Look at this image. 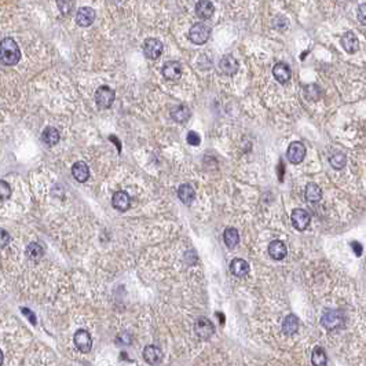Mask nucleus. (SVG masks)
I'll list each match as a JSON object with an SVG mask.
<instances>
[{"instance_id":"9b49d317","label":"nucleus","mask_w":366,"mask_h":366,"mask_svg":"<svg viewBox=\"0 0 366 366\" xmlns=\"http://www.w3.org/2000/svg\"><path fill=\"white\" fill-rule=\"evenodd\" d=\"M143 358L149 365H160L163 361V351L156 346H147L143 350Z\"/></svg>"},{"instance_id":"4c0bfd02","label":"nucleus","mask_w":366,"mask_h":366,"mask_svg":"<svg viewBox=\"0 0 366 366\" xmlns=\"http://www.w3.org/2000/svg\"><path fill=\"white\" fill-rule=\"evenodd\" d=\"M351 248H352V251L355 252L357 256H361V255H362L364 248H362V245L359 244V243H351Z\"/></svg>"},{"instance_id":"6e6552de","label":"nucleus","mask_w":366,"mask_h":366,"mask_svg":"<svg viewBox=\"0 0 366 366\" xmlns=\"http://www.w3.org/2000/svg\"><path fill=\"white\" fill-rule=\"evenodd\" d=\"M74 344L82 352H88L92 347V339H91L90 333L84 329H79L74 333Z\"/></svg>"},{"instance_id":"7ed1b4c3","label":"nucleus","mask_w":366,"mask_h":366,"mask_svg":"<svg viewBox=\"0 0 366 366\" xmlns=\"http://www.w3.org/2000/svg\"><path fill=\"white\" fill-rule=\"evenodd\" d=\"M209 35H211L209 28L205 24H201V22H200V24H195L190 28V31H189V39H190L192 43L201 46V44L208 41Z\"/></svg>"},{"instance_id":"f704fd0d","label":"nucleus","mask_w":366,"mask_h":366,"mask_svg":"<svg viewBox=\"0 0 366 366\" xmlns=\"http://www.w3.org/2000/svg\"><path fill=\"white\" fill-rule=\"evenodd\" d=\"M10 243V234L4 228L0 227V248H4Z\"/></svg>"},{"instance_id":"5701e85b","label":"nucleus","mask_w":366,"mask_h":366,"mask_svg":"<svg viewBox=\"0 0 366 366\" xmlns=\"http://www.w3.org/2000/svg\"><path fill=\"white\" fill-rule=\"evenodd\" d=\"M299 329V319L295 314H289L286 315L282 322V331L285 334H293L297 332Z\"/></svg>"},{"instance_id":"2eb2a0df","label":"nucleus","mask_w":366,"mask_h":366,"mask_svg":"<svg viewBox=\"0 0 366 366\" xmlns=\"http://www.w3.org/2000/svg\"><path fill=\"white\" fill-rule=\"evenodd\" d=\"M213 4L209 0H200L195 4V14L201 19H208L213 16Z\"/></svg>"},{"instance_id":"aec40b11","label":"nucleus","mask_w":366,"mask_h":366,"mask_svg":"<svg viewBox=\"0 0 366 366\" xmlns=\"http://www.w3.org/2000/svg\"><path fill=\"white\" fill-rule=\"evenodd\" d=\"M342 46L343 49L346 50L349 54H354L357 50H358V39L357 36L352 32L344 33V36L342 37Z\"/></svg>"},{"instance_id":"423d86ee","label":"nucleus","mask_w":366,"mask_h":366,"mask_svg":"<svg viewBox=\"0 0 366 366\" xmlns=\"http://www.w3.org/2000/svg\"><path fill=\"white\" fill-rule=\"evenodd\" d=\"M194 331L200 339L208 340L212 334H213V332H215V328H213V324L211 322V319H208V318H205V317H201L197 319V322H195V326H194Z\"/></svg>"},{"instance_id":"37998d69","label":"nucleus","mask_w":366,"mask_h":366,"mask_svg":"<svg viewBox=\"0 0 366 366\" xmlns=\"http://www.w3.org/2000/svg\"><path fill=\"white\" fill-rule=\"evenodd\" d=\"M3 359H4V357H3V352H1V350H0V366H1V364H3Z\"/></svg>"},{"instance_id":"393cba45","label":"nucleus","mask_w":366,"mask_h":366,"mask_svg":"<svg viewBox=\"0 0 366 366\" xmlns=\"http://www.w3.org/2000/svg\"><path fill=\"white\" fill-rule=\"evenodd\" d=\"M223 238H225V243L227 245L230 249L236 248L238 243H240V234L237 231V228L234 227H228L225 230V234H223Z\"/></svg>"},{"instance_id":"cd10ccee","label":"nucleus","mask_w":366,"mask_h":366,"mask_svg":"<svg viewBox=\"0 0 366 366\" xmlns=\"http://www.w3.org/2000/svg\"><path fill=\"white\" fill-rule=\"evenodd\" d=\"M26 256L31 261H40L41 256H43V248L37 243H32V244L28 245V248H26Z\"/></svg>"},{"instance_id":"c756f323","label":"nucleus","mask_w":366,"mask_h":366,"mask_svg":"<svg viewBox=\"0 0 366 366\" xmlns=\"http://www.w3.org/2000/svg\"><path fill=\"white\" fill-rule=\"evenodd\" d=\"M304 95H306V98H309V99H318V98L321 97V90L318 88V86L311 84V86L306 87Z\"/></svg>"},{"instance_id":"c85d7f7f","label":"nucleus","mask_w":366,"mask_h":366,"mask_svg":"<svg viewBox=\"0 0 366 366\" xmlns=\"http://www.w3.org/2000/svg\"><path fill=\"white\" fill-rule=\"evenodd\" d=\"M346 161H347V158H346V156L343 155V153H334L329 158V163H331V165L333 167L334 170H342V168H344Z\"/></svg>"},{"instance_id":"e433bc0d","label":"nucleus","mask_w":366,"mask_h":366,"mask_svg":"<svg viewBox=\"0 0 366 366\" xmlns=\"http://www.w3.org/2000/svg\"><path fill=\"white\" fill-rule=\"evenodd\" d=\"M21 311H22V314H24L25 317H26V318H28V319H29V322H31V324H33V325H36V322H37V319H36V315H35V314H33V313H32V311H31V310H29V309H26V307H22V309H21Z\"/></svg>"},{"instance_id":"f8f14e48","label":"nucleus","mask_w":366,"mask_h":366,"mask_svg":"<svg viewBox=\"0 0 366 366\" xmlns=\"http://www.w3.org/2000/svg\"><path fill=\"white\" fill-rule=\"evenodd\" d=\"M219 69L227 76H233L234 73H237L238 70V61L233 55H225V57L220 59L219 62Z\"/></svg>"},{"instance_id":"f3484780","label":"nucleus","mask_w":366,"mask_h":366,"mask_svg":"<svg viewBox=\"0 0 366 366\" xmlns=\"http://www.w3.org/2000/svg\"><path fill=\"white\" fill-rule=\"evenodd\" d=\"M230 271L233 276L243 278L249 273V264L244 259H233L230 263Z\"/></svg>"},{"instance_id":"2f4dec72","label":"nucleus","mask_w":366,"mask_h":366,"mask_svg":"<svg viewBox=\"0 0 366 366\" xmlns=\"http://www.w3.org/2000/svg\"><path fill=\"white\" fill-rule=\"evenodd\" d=\"M187 142L192 145V146H198L200 145V142H201V138H200V135L194 132V131H190L189 134H187Z\"/></svg>"},{"instance_id":"a878e982","label":"nucleus","mask_w":366,"mask_h":366,"mask_svg":"<svg viewBox=\"0 0 366 366\" xmlns=\"http://www.w3.org/2000/svg\"><path fill=\"white\" fill-rule=\"evenodd\" d=\"M171 117L175 120V122H187V120H189V117H190V109L185 105L176 106V107H174V109H172Z\"/></svg>"},{"instance_id":"473e14b6","label":"nucleus","mask_w":366,"mask_h":366,"mask_svg":"<svg viewBox=\"0 0 366 366\" xmlns=\"http://www.w3.org/2000/svg\"><path fill=\"white\" fill-rule=\"evenodd\" d=\"M57 3L62 14H68L70 11V8H72V1L70 0H58Z\"/></svg>"},{"instance_id":"7c9ffc66","label":"nucleus","mask_w":366,"mask_h":366,"mask_svg":"<svg viewBox=\"0 0 366 366\" xmlns=\"http://www.w3.org/2000/svg\"><path fill=\"white\" fill-rule=\"evenodd\" d=\"M11 195V187L8 185L6 180H0V200L4 201L8 200Z\"/></svg>"},{"instance_id":"20e7f679","label":"nucleus","mask_w":366,"mask_h":366,"mask_svg":"<svg viewBox=\"0 0 366 366\" xmlns=\"http://www.w3.org/2000/svg\"><path fill=\"white\" fill-rule=\"evenodd\" d=\"M114 99H116V94L107 86L99 87L95 92V102H97V106L99 109H109L113 105Z\"/></svg>"},{"instance_id":"a211bd4d","label":"nucleus","mask_w":366,"mask_h":366,"mask_svg":"<svg viewBox=\"0 0 366 366\" xmlns=\"http://www.w3.org/2000/svg\"><path fill=\"white\" fill-rule=\"evenodd\" d=\"M72 175H73V178L77 182H86V180L90 178V168H88V165L86 163H83V161H79V163H76L72 167Z\"/></svg>"},{"instance_id":"4be33fe9","label":"nucleus","mask_w":366,"mask_h":366,"mask_svg":"<svg viewBox=\"0 0 366 366\" xmlns=\"http://www.w3.org/2000/svg\"><path fill=\"white\" fill-rule=\"evenodd\" d=\"M304 195H306V200L309 203H318L321 198H322V190L321 187L315 185V183H309L306 186V192H304Z\"/></svg>"},{"instance_id":"58836bf2","label":"nucleus","mask_w":366,"mask_h":366,"mask_svg":"<svg viewBox=\"0 0 366 366\" xmlns=\"http://www.w3.org/2000/svg\"><path fill=\"white\" fill-rule=\"evenodd\" d=\"M119 340H120V343H122V344H130L131 343V336L128 333H120V336H119Z\"/></svg>"},{"instance_id":"72a5a7b5","label":"nucleus","mask_w":366,"mask_h":366,"mask_svg":"<svg viewBox=\"0 0 366 366\" xmlns=\"http://www.w3.org/2000/svg\"><path fill=\"white\" fill-rule=\"evenodd\" d=\"M273 26L276 29H278V31H285L288 28V22H286V19H285L284 17H278V18H276L273 21Z\"/></svg>"},{"instance_id":"79ce46f5","label":"nucleus","mask_w":366,"mask_h":366,"mask_svg":"<svg viewBox=\"0 0 366 366\" xmlns=\"http://www.w3.org/2000/svg\"><path fill=\"white\" fill-rule=\"evenodd\" d=\"M282 174H284V165L279 163V180H282Z\"/></svg>"},{"instance_id":"bb28decb","label":"nucleus","mask_w":366,"mask_h":366,"mask_svg":"<svg viewBox=\"0 0 366 366\" xmlns=\"http://www.w3.org/2000/svg\"><path fill=\"white\" fill-rule=\"evenodd\" d=\"M311 362L314 366H326L328 358H326V352L322 347H315L311 355Z\"/></svg>"},{"instance_id":"0eeeda50","label":"nucleus","mask_w":366,"mask_h":366,"mask_svg":"<svg viewBox=\"0 0 366 366\" xmlns=\"http://www.w3.org/2000/svg\"><path fill=\"white\" fill-rule=\"evenodd\" d=\"M286 157H288L289 163L300 164L306 157V147L301 142H292L288 147Z\"/></svg>"},{"instance_id":"412c9836","label":"nucleus","mask_w":366,"mask_h":366,"mask_svg":"<svg viewBox=\"0 0 366 366\" xmlns=\"http://www.w3.org/2000/svg\"><path fill=\"white\" fill-rule=\"evenodd\" d=\"M41 140L47 145V146H54L59 142V132L54 127H47L41 134Z\"/></svg>"},{"instance_id":"6ab92c4d","label":"nucleus","mask_w":366,"mask_h":366,"mask_svg":"<svg viewBox=\"0 0 366 366\" xmlns=\"http://www.w3.org/2000/svg\"><path fill=\"white\" fill-rule=\"evenodd\" d=\"M273 74H274V77L278 80V83L285 84V83L289 82V79H291V69H289V66L286 65V64L279 62V64H277L273 68Z\"/></svg>"},{"instance_id":"ea45409f","label":"nucleus","mask_w":366,"mask_h":366,"mask_svg":"<svg viewBox=\"0 0 366 366\" xmlns=\"http://www.w3.org/2000/svg\"><path fill=\"white\" fill-rule=\"evenodd\" d=\"M109 139H112V140H113L114 143H116V146H117V149H119V152H120V150H122V145L119 143V140H117V138H116L114 135H110V137H109Z\"/></svg>"},{"instance_id":"f257e3e1","label":"nucleus","mask_w":366,"mask_h":366,"mask_svg":"<svg viewBox=\"0 0 366 366\" xmlns=\"http://www.w3.org/2000/svg\"><path fill=\"white\" fill-rule=\"evenodd\" d=\"M21 59V51L14 39L6 37L0 41V62L3 65L14 66Z\"/></svg>"},{"instance_id":"c9c22d12","label":"nucleus","mask_w":366,"mask_h":366,"mask_svg":"<svg viewBox=\"0 0 366 366\" xmlns=\"http://www.w3.org/2000/svg\"><path fill=\"white\" fill-rule=\"evenodd\" d=\"M358 21L362 25H366V3L358 7Z\"/></svg>"},{"instance_id":"dca6fc26","label":"nucleus","mask_w":366,"mask_h":366,"mask_svg":"<svg viewBox=\"0 0 366 366\" xmlns=\"http://www.w3.org/2000/svg\"><path fill=\"white\" fill-rule=\"evenodd\" d=\"M269 255L274 261H282L286 256V246L282 241L274 240L269 245Z\"/></svg>"},{"instance_id":"b1692460","label":"nucleus","mask_w":366,"mask_h":366,"mask_svg":"<svg viewBox=\"0 0 366 366\" xmlns=\"http://www.w3.org/2000/svg\"><path fill=\"white\" fill-rule=\"evenodd\" d=\"M178 195H179L182 203L189 205V204L193 203V200H194L195 197V192L194 189L190 186V185L185 183V185H182V186H179V189H178Z\"/></svg>"},{"instance_id":"4468645a","label":"nucleus","mask_w":366,"mask_h":366,"mask_svg":"<svg viewBox=\"0 0 366 366\" xmlns=\"http://www.w3.org/2000/svg\"><path fill=\"white\" fill-rule=\"evenodd\" d=\"M112 204H113V207L117 211H127L130 208L131 204L130 195H128V193H125V192H116L113 198H112Z\"/></svg>"},{"instance_id":"1a4fd4ad","label":"nucleus","mask_w":366,"mask_h":366,"mask_svg":"<svg viewBox=\"0 0 366 366\" xmlns=\"http://www.w3.org/2000/svg\"><path fill=\"white\" fill-rule=\"evenodd\" d=\"M291 220H292V225L295 226V228L297 230H306L309 227L310 220H311V216L307 211L304 209H295L291 215Z\"/></svg>"},{"instance_id":"ddd939ff","label":"nucleus","mask_w":366,"mask_h":366,"mask_svg":"<svg viewBox=\"0 0 366 366\" xmlns=\"http://www.w3.org/2000/svg\"><path fill=\"white\" fill-rule=\"evenodd\" d=\"M182 74V66L176 61L167 62L163 68V76L168 80H178Z\"/></svg>"},{"instance_id":"f03ea898","label":"nucleus","mask_w":366,"mask_h":366,"mask_svg":"<svg viewBox=\"0 0 366 366\" xmlns=\"http://www.w3.org/2000/svg\"><path fill=\"white\" fill-rule=\"evenodd\" d=\"M344 322H346L344 314L339 310H328L321 318V324L329 331L340 329V328L344 326Z\"/></svg>"},{"instance_id":"39448f33","label":"nucleus","mask_w":366,"mask_h":366,"mask_svg":"<svg viewBox=\"0 0 366 366\" xmlns=\"http://www.w3.org/2000/svg\"><path fill=\"white\" fill-rule=\"evenodd\" d=\"M163 43L158 40V39H155V37H150V39H146L145 43H143V52L149 59H157L160 58V55L163 54Z\"/></svg>"},{"instance_id":"a19ab883","label":"nucleus","mask_w":366,"mask_h":366,"mask_svg":"<svg viewBox=\"0 0 366 366\" xmlns=\"http://www.w3.org/2000/svg\"><path fill=\"white\" fill-rule=\"evenodd\" d=\"M216 317L219 318V322L222 324V325H223V324H225V319H226V318H225V315H223L222 313H216Z\"/></svg>"},{"instance_id":"9d476101","label":"nucleus","mask_w":366,"mask_h":366,"mask_svg":"<svg viewBox=\"0 0 366 366\" xmlns=\"http://www.w3.org/2000/svg\"><path fill=\"white\" fill-rule=\"evenodd\" d=\"M95 19V11L91 7H82L79 8L77 14H76V24L83 28L90 26Z\"/></svg>"}]
</instances>
